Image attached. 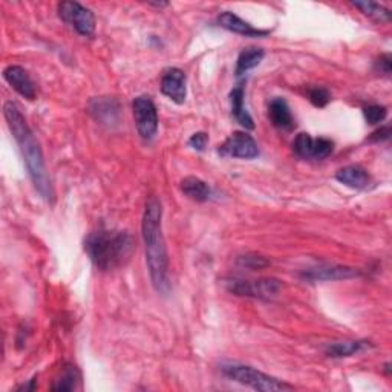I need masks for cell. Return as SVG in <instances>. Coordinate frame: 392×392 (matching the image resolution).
I'll list each match as a JSON object with an SVG mask.
<instances>
[{
	"label": "cell",
	"instance_id": "6da1fadb",
	"mask_svg": "<svg viewBox=\"0 0 392 392\" xmlns=\"http://www.w3.org/2000/svg\"><path fill=\"white\" fill-rule=\"evenodd\" d=\"M4 117L16 142L19 145L23 161L26 164V169H28L35 190L40 193L44 201L52 204L56 195L54 190H52L47 166H44L43 152L39 141L35 140V135L30 129L28 123H26L23 114L20 112V108L14 102H6L4 106Z\"/></svg>",
	"mask_w": 392,
	"mask_h": 392
},
{
	"label": "cell",
	"instance_id": "7a4b0ae2",
	"mask_svg": "<svg viewBox=\"0 0 392 392\" xmlns=\"http://www.w3.org/2000/svg\"><path fill=\"white\" fill-rule=\"evenodd\" d=\"M142 239L146 248V262L149 267L150 281L159 294L171 291L169 282V255L166 240L163 236V207L158 198L152 196L146 202L145 215H142Z\"/></svg>",
	"mask_w": 392,
	"mask_h": 392
},
{
	"label": "cell",
	"instance_id": "3957f363",
	"mask_svg": "<svg viewBox=\"0 0 392 392\" xmlns=\"http://www.w3.org/2000/svg\"><path fill=\"white\" fill-rule=\"evenodd\" d=\"M135 240L126 231L97 230L85 240V250L102 271L117 269L130 259Z\"/></svg>",
	"mask_w": 392,
	"mask_h": 392
},
{
	"label": "cell",
	"instance_id": "277c9868",
	"mask_svg": "<svg viewBox=\"0 0 392 392\" xmlns=\"http://www.w3.org/2000/svg\"><path fill=\"white\" fill-rule=\"evenodd\" d=\"M221 371L227 379L240 383V385L248 386L255 391L274 392L293 389V386L288 385V383L271 377L269 374H265L253 367H248V365L244 363H224L221 367Z\"/></svg>",
	"mask_w": 392,
	"mask_h": 392
},
{
	"label": "cell",
	"instance_id": "5b68a950",
	"mask_svg": "<svg viewBox=\"0 0 392 392\" xmlns=\"http://www.w3.org/2000/svg\"><path fill=\"white\" fill-rule=\"evenodd\" d=\"M59 16L65 23L71 25L73 28L83 37H91L95 32V16L78 2H60L59 6Z\"/></svg>",
	"mask_w": 392,
	"mask_h": 392
},
{
	"label": "cell",
	"instance_id": "8992f818",
	"mask_svg": "<svg viewBox=\"0 0 392 392\" xmlns=\"http://www.w3.org/2000/svg\"><path fill=\"white\" fill-rule=\"evenodd\" d=\"M132 109L140 137L146 141L154 140L158 133V112L155 103L149 97H137L132 103Z\"/></svg>",
	"mask_w": 392,
	"mask_h": 392
},
{
	"label": "cell",
	"instance_id": "52a82bcc",
	"mask_svg": "<svg viewBox=\"0 0 392 392\" xmlns=\"http://www.w3.org/2000/svg\"><path fill=\"white\" fill-rule=\"evenodd\" d=\"M362 276L359 269L348 265H337V264H319L308 267L300 273V279L307 282H333V281H345Z\"/></svg>",
	"mask_w": 392,
	"mask_h": 392
},
{
	"label": "cell",
	"instance_id": "ba28073f",
	"mask_svg": "<svg viewBox=\"0 0 392 392\" xmlns=\"http://www.w3.org/2000/svg\"><path fill=\"white\" fill-rule=\"evenodd\" d=\"M334 142L328 138H313L310 133H298L293 141V152L302 159H325L333 154Z\"/></svg>",
	"mask_w": 392,
	"mask_h": 392
},
{
	"label": "cell",
	"instance_id": "9c48e42d",
	"mask_svg": "<svg viewBox=\"0 0 392 392\" xmlns=\"http://www.w3.org/2000/svg\"><path fill=\"white\" fill-rule=\"evenodd\" d=\"M221 157L227 158H240V159H253L259 157L257 142L247 132H233L231 135L222 142L218 149Z\"/></svg>",
	"mask_w": 392,
	"mask_h": 392
},
{
	"label": "cell",
	"instance_id": "30bf717a",
	"mask_svg": "<svg viewBox=\"0 0 392 392\" xmlns=\"http://www.w3.org/2000/svg\"><path fill=\"white\" fill-rule=\"evenodd\" d=\"M161 92L176 104H183L187 97V77L181 69H167L161 78Z\"/></svg>",
	"mask_w": 392,
	"mask_h": 392
},
{
	"label": "cell",
	"instance_id": "8fae6325",
	"mask_svg": "<svg viewBox=\"0 0 392 392\" xmlns=\"http://www.w3.org/2000/svg\"><path fill=\"white\" fill-rule=\"evenodd\" d=\"M4 78L5 82L10 85L17 94L22 97L28 98V100H34L35 98V86L31 80L30 74L22 66L11 65L4 69Z\"/></svg>",
	"mask_w": 392,
	"mask_h": 392
},
{
	"label": "cell",
	"instance_id": "7c38bea8",
	"mask_svg": "<svg viewBox=\"0 0 392 392\" xmlns=\"http://www.w3.org/2000/svg\"><path fill=\"white\" fill-rule=\"evenodd\" d=\"M218 25L221 28H224L230 32H235L239 35H244V37H265L269 35L270 31L267 30H257L253 25L243 20L240 17H238L235 13L231 11H224L218 16Z\"/></svg>",
	"mask_w": 392,
	"mask_h": 392
},
{
	"label": "cell",
	"instance_id": "4fadbf2b",
	"mask_svg": "<svg viewBox=\"0 0 392 392\" xmlns=\"http://www.w3.org/2000/svg\"><path fill=\"white\" fill-rule=\"evenodd\" d=\"M336 180L355 190L368 189V185L371 184V176H369L368 171L359 164L346 166V167L341 169V171H337Z\"/></svg>",
	"mask_w": 392,
	"mask_h": 392
},
{
	"label": "cell",
	"instance_id": "5bb4252c",
	"mask_svg": "<svg viewBox=\"0 0 392 392\" xmlns=\"http://www.w3.org/2000/svg\"><path fill=\"white\" fill-rule=\"evenodd\" d=\"M269 117L274 128L281 130H291L294 128V118L288 103L283 98H273L269 106Z\"/></svg>",
	"mask_w": 392,
	"mask_h": 392
},
{
	"label": "cell",
	"instance_id": "9a60e30c",
	"mask_svg": "<svg viewBox=\"0 0 392 392\" xmlns=\"http://www.w3.org/2000/svg\"><path fill=\"white\" fill-rule=\"evenodd\" d=\"M371 342L367 341H348V342H334L329 343L325 350V354L328 357L333 359H343V357H351L354 354H359L365 350L371 348Z\"/></svg>",
	"mask_w": 392,
	"mask_h": 392
},
{
	"label": "cell",
	"instance_id": "2e32d148",
	"mask_svg": "<svg viewBox=\"0 0 392 392\" xmlns=\"http://www.w3.org/2000/svg\"><path fill=\"white\" fill-rule=\"evenodd\" d=\"M230 104H231V115H233L235 120L240 124V126L253 130L255 129V121L252 118V115L247 112L244 106V89L243 87H235L233 91L230 92Z\"/></svg>",
	"mask_w": 392,
	"mask_h": 392
},
{
	"label": "cell",
	"instance_id": "e0dca14e",
	"mask_svg": "<svg viewBox=\"0 0 392 392\" xmlns=\"http://www.w3.org/2000/svg\"><path fill=\"white\" fill-rule=\"evenodd\" d=\"M181 190L183 193L196 202H204L210 198V187L207 183L196 176H187L181 181Z\"/></svg>",
	"mask_w": 392,
	"mask_h": 392
},
{
	"label": "cell",
	"instance_id": "ac0fdd59",
	"mask_svg": "<svg viewBox=\"0 0 392 392\" xmlns=\"http://www.w3.org/2000/svg\"><path fill=\"white\" fill-rule=\"evenodd\" d=\"M264 56H265L264 49L256 47H250V48H245L244 51H240L236 61V77H243L248 73V71L255 69L261 63Z\"/></svg>",
	"mask_w": 392,
	"mask_h": 392
},
{
	"label": "cell",
	"instance_id": "d6986e66",
	"mask_svg": "<svg viewBox=\"0 0 392 392\" xmlns=\"http://www.w3.org/2000/svg\"><path fill=\"white\" fill-rule=\"evenodd\" d=\"M282 290V282L274 278H262L252 281V298L270 300L278 296Z\"/></svg>",
	"mask_w": 392,
	"mask_h": 392
},
{
	"label": "cell",
	"instance_id": "ffe728a7",
	"mask_svg": "<svg viewBox=\"0 0 392 392\" xmlns=\"http://www.w3.org/2000/svg\"><path fill=\"white\" fill-rule=\"evenodd\" d=\"M80 381V372L73 365H66L61 371L60 377L56 380L54 385H52V391H74L77 388V383Z\"/></svg>",
	"mask_w": 392,
	"mask_h": 392
},
{
	"label": "cell",
	"instance_id": "44dd1931",
	"mask_svg": "<svg viewBox=\"0 0 392 392\" xmlns=\"http://www.w3.org/2000/svg\"><path fill=\"white\" fill-rule=\"evenodd\" d=\"M353 5L372 20L380 23L391 20V11L376 2H353Z\"/></svg>",
	"mask_w": 392,
	"mask_h": 392
},
{
	"label": "cell",
	"instance_id": "7402d4cb",
	"mask_svg": "<svg viewBox=\"0 0 392 392\" xmlns=\"http://www.w3.org/2000/svg\"><path fill=\"white\" fill-rule=\"evenodd\" d=\"M236 262L239 267H243V269H247V270H261L270 265L269 259H265L264 256L255 255V253H247V255L239 256Z\"/></svg>",
	"mask_w": 392,
	"mask_h": 392
},
{
	"label": "cell",
	"instance_id": "603a6c76",
	"mask_svg": "<svg viewBox=\"0 0 392 392\" xmlns=\"http://www.w3.org/2000/svg\"><path fill=\"white\" fill-rule=\"evenodd\" d=\"M363 117L368 124H380L388 117V109L380 104H369L363 108Z\"/></svg>",
	"mask_w": 392,
	"mask_h": 392
},
{
	"label": "cell",
	"instance_id": "cb8c5ba5",
	"mask_svg": "<svg viewBox=\"0 0 392 392\" xmlns=\"http://www.w3.org/2000/svg\"><path fill=\"white\" fill-rule=\"evenodd\" d=\"M308 98L316 108H325V106L329 103V100H331V94H329L328 89L316 86L313 89H310Z\"/></svg>",
	"mask_w": 392,
	"mask_h": 392
},
{
	"label": "cell",
	"instance_id": "d4e9b609",
	"mask_svg": "<svg viewBox=\"0 0 392 392\" xmlns=\"http://www.w3.org/2000/svg\"><path fill=\"white\" fill-rule=\"evenodd\" d=\"M207 142H209L207 133H204V132H196V133H193V135L190 137V140H189V146H190L192 149H195V150H198V152H202V150L206 149Z\"/></svg>",
	"mask_w": 392,
	"mask_h": 392
},
{
	"label": "cell",
	"instance_id": "484cf974",
	"mask_svg": "<svg viewBox=\"0 0 392 392\" xmlns=\"http://www.w3.org/2000/svg\"><path fill=\"white\" fill-rule=\"evenodd\" d=\"M391 66H392L391 54H383V56H380V59L376 61V69L379 71L380 74H385L386 77L391 75Z\"/></svg>",
	"mask_w": 392,
	"mask_h": 392
},
{
	"label": "cell",
	"instance_id": "4316f807",
	"mask_svg": "<svg viewBox=\"0 0 392 392\" xmlns=\"http://www.w3.org/2000/svg\"><path fill=\"white\" fill-rule=\"evenodd\" d=\"M391 138V126H385V128H380L379 130H376L369 137V141H386Z\"/></svg>",
	"mask_w": 392,
	"mask_h": 392
},
{
	"label": "cell",
	"instance_id": "83f0119b",
	"mask_svg": "<svg viewBox=\"0 0 392 392\" xmlns=\"http://www.w3.org/2000/svg\"><path fill=\"white\" fill-rule=\"evenodd\" d=\"M149 5H154V6H158V8H164V6H167L169 4H166V2H159V4H158V2H150Z\"/></svg>",
	"mask_w": 392,
	"mask_h": 392
}]
</instances>
